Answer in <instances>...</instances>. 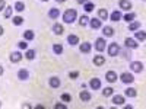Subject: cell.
Listing matches in <instances>:
<instances>
[{
	"mask_svg": "<svg viewBox=\"0 0 146 109\" xmlns=\"http://www.w3.org/2000/svg\"><path fill=\"white\" fill-rule=\"evenodd\" d=\"M78 18V12L76 9H67L63 13V22L64 23H73Z\"/></svg>",
	"mask_w": 146,
	"mask_h": 109,
	"instance_id": "cell-1",
	"label": "cell"
},
{
	"mask_svg": "<svg viewBox=\"0 0 146 109\" xmlns=\"http://www.w3.org/2000/svg\"><path fill=\"white\" fill-rule=\"evenodd\" d=\"M120 54V45L117 42H113V44H110L108 45V55L110 57H115Z\"/></svg>",
	"mask_w": 146,
	"mask_h": 109,
	"instance_id": "cell-2",
	"label": "cell"
},
{
	"mask_svg": "<svg viewBox=\"0 0 146 109\" xmlns=\"http://www.w3.org/2000/svg\"><path fill=\"white\" fill-rule=\"evenodd\" d=\"M120 80L123 81L124 84H131L133 81H135V76L131 74V73H121V76H120Z\"/></svg>",
	"mask_w": 146,
	"mask_h": 109,
	"instance_id": "cell-3",
	"label": "cell"
},
{
	"mask_svg": "<svg viewBox=\"0 0 146 109\" xmlns=\"http://www.w3.org/2000/svg\"><path fill=\"white\" fill-rule=\"evenodd\" d=\"M124 45H126L127 48H131V50H136V48L139 47L137 39H135V38H130V36L124 39Z\"/></svg>",
	"mask_w": 146,
	"mask_h": 109,
	"instance_id": "cell-4",
	"label": "cell"
},
{
	"mask_svg": "<svg viewBox=\"0 0 146 109\" xmlns=\"http://www.w3.org/2000/svg\"><path fill=\"white\" fill-rule=\"evenodd\" d=\"M130 68H131L133 73H142L143 71V64L140 61H133V63H130Z\"/></svg>",
	"mask_w": 146,
	"mask_h": 109,
	"instance_id": "cell-5",
	"label": "cell"
},
{
	"mask_svg": "<svg viewBox=\"0 0 146 109\" xmlns=\"http://www.w3.org/2000/svg\"><path fill=\"white\" fill-rule=\"evenodd\" d=\"M105 80H107L108 83H114V81H117V73L113 71V70L107 71V73H105Z\"/></svg>",
	"mask_w": 146,
	"mask_h": 109,
	"instance_id": "cell-6",
	"label": "cell"
},
{
	"mask_svg": "<svg viewBox=\"0 0 146 109\" xmlns=\"http://www.w3.org/2000/svg\"><path fill=\"white\" fill-rule=\"evenodd\" d=\"M95 48H96V51L102 53V51L105 50V39H104V38H96V41H95Z\"/></svg>",
	"mask_w": 146,
	"mask_h": 109,
	"instance_id": "cell-7",
	"label": "cell"
},
{
	"mask_svg": "<svg viewBox=\"0 0 146 109\" xmlns=\"http://www.w3.org/2000/svg\"><path fill=\"white\" fill-rule=\"evenodd\" d=\"M118 6H120V9L127 10V12H129V10L133 7V5H131L130 0H118Z\"/></svg>",
	"mask_w": 146,
	"mask_h": 109,
	"instance_id": "cell-8",
	"label": "cell"
},
{
	"mask_svg": "<svg viewBox=\"0 0 146 109\" xmlns=\"http://www.w3.org/2000/svg\"><path fill=\"white\" fill-rule=\"evenodd\" d=\"M48 84H50V87L57 89V87H60L62 81H60V79H58L57 76H53V77H50V80H48Z\"/></svg>",
	"mask_w": 146,
	"mask_h": 109,
	"instance_id": "cell-9",
	"label": "cell"
},
{
	"mask_svg": "<svg viewBox=\"0 0 146 109\" xmlns=\"http://www.w3.org/2000/svg\"><path fill=\"white\" fill-rule=\"evenodd\" d=\"M89 86H91V89H94V90H98V89L101 87V80H100L98 77H92L91 81H89Z\"/></svg>",
	"mask_w": 146,
	"mask_h": 109,
	"instance_id": "cell-10",
	"label": "cell"
},
{
	"mask_svg": "<svg viewBox=\"0 0 146 109\" xmlns=\"http://www.w3.org/2000/svg\"><path fill=\"white\" fill-rule=\"evenodd\" d=\"M22 60V53L21 51H13L10 54V61L12 63H19Z\"/></svg>",
	"mask_w": 146,
	"mask_h": 109,
	"instance_id": "cell-11",
	"label": "cell"
},
{
	"mask_svg": "<svg viewBox=\"0 0 146 109\" xmlns=\"http://www.w3.org/2000/svg\"><path fill=\"white\" fill-rule=\"evenodd\" d=\"M124 102H126V98L124 96H121V95H115L114 98H113V105H124Z\"/></svg>",
	"mask_w": 146,
	"mask_h": 109,
	"instance_id": "cell-12",
	"label": "cell"
},
{
	"mask_svg": "<svg viewBox=\"0 0 146 109\" xmlns=\"http://www.w3.org/2000/svg\"><path fill=\"white\" fill-rule=\"evenodd\" d=\"M140 26H142V23H140V22L133 20V22H130V23H129V31L136 32V31H139V28H140Z\"/></svg>",
	"mask_w": 146,
	"mask_h": 109,
	"instance_id": "cell-13",
	"label": "cell"
},
{
	"mask_svg": "<svg viewBox=\"0 0 146 109\" xmlns=\"http://www.w3.org/2000/svg\"><path fill=\"white\" fill-rule=\"evenodd\" d=\"M110 19H111L113 22H118L120 19H123V15H121L120 10H114L111 15H110Z\"/></svg>",
	"mask_w": 146,
	"mask_h": 109,
	"instance_id": "cell-14",
	"label": "cell"
},
{
	"mask_svg": "<svg viewBox=\"0 0 146 109\" xmlns=\"http://www.w3.org/2000/svg\"><path fill=\"white\" fill-rule=\"evenodd\" d=\"M136 16H137V15L135 13V12H127L126 15H123V19L130 23V22H133V20H136Z\"/></svg>",
	"mask_w": 146,
	"mask_h": 109,
	"instance_id": "cell-15",
	"label": "cell"
},
{
	"mask_svg": "<svg viewBox=\"0 0 146 109\" xmlns=\"http://www.w3.org/2000/svg\"><path fill=\"white\" fill-rule=\"evenodd\" d=\"M53 32L56 35H62L64 32V28H63L62 23H54V25H53Z\"/></svg>",
	"mask_w": 146,
	"mask_h": 109,
	"instance_id": "cell-16",
	"label": "cell"
},
{
	"mask_svg": "<svg viewBox=\"0 0 146 109\" xmlns=\"http://www.w3.org/2000/svg\"><path fill=\"white\" fill-rule=\"evenodd\" d=\"M135 39H137V41H140V42L146 41V32H145V31H136V32H135Z\"/></svg>",
	"mask_w": 146,
	"mask_h": 109,
	"instance_id": "cell-17",
	"label": "cell"
},
{
	"mask_svg": "<svg viewBox=\"0 0 146 109\" xmlns=\"http://www.w3.org/2000/svg\"><path fill=\"white\" fill-rule=\"evenodd\" d=\"M79 98H80L82 102H89V100H91V93L86 92V90H82V92L79 93Z\"/></svg>",
	"mask_w": 146,
	"mask_h": 109,
	"instance_id": "cell-18",
	"label": "cell"
},
{
	"mask_svg": "<svg viewBox=\"0 0 146 109\" xmlns=\"http://www.w3.org/2000/svg\"><path fill=\"white\" fill-rule=\"evenodd\" d=\"M89 25H91L92 29H100V28H101V20L96 19V18H92V19L89 20Z\"/></svg>",
	"mask_w": 146,
	"mask_h": 109,
	"instance_id": "cell-19",
	"label": "cell"
},
{
	"mask_svg": "<svg viewBox=\"0 0 146 109\" xmlns=\"http://www.w3.org/2000/svg\"><path fill=\"white\" fill-rule=\"evenodd\" d=\"M58 16H60V10L57 7L50 9V12H48V18H50V19H57Z\"/></svg>",
	"mask_w": 146,
	"mask_h": 109,
	"instance_id": "cell-20",
	"label": "cell"
},
{
	"mask_svg": "<svg viewBox=\"0 0 146 109\" xmlns=\"http://www.w3.org/2000/svg\"><path fill=\"white\" fill-rule=\"evenodd\" d=\"M124 95L127 96V98H136V96H137V90L133 89V87H127L124 90Z\"/></svg>",
	"mask_w": 146,
	"mask_h": 109,
	"instance_id": "cell-21",
	"label": "cell"
},
{
	"mask_svg": "<svg viewBox=\"0 0 146 109\" xmlns=\"http://www.w3.org/2000/svg\"><path fill=\"white\" fill-rule=\"evenodd\" d=\"M91 48H92V45H91L89 42H82V44L79 45V50H80L82 53H85V54L89 53V51H91Z\"/></svg>",
	"mask_w": 146,
	"mask_h": 109,
	"instance_id": "cell-22",
	"label": "cell"
},
{
	"mask_svg": "<svg viewBox=\"0 0 146 109\" xmlns=\"http://www.w3.org/2000/svg\"><path fill=\"white\" fill-rule=\"evenodd\" d=\"M67 44H69V45H78V44H79L78 35H69V36H67Z\"/></svg>",
	"mask_w": 146,
	"mask_h": 109,
	"instance_id": "cell-23",
	"label": "cell"
},
{
	"mask_svg": "<svg viewBox=\"0 0 146 109\" xmlns=\"http://www.w3.org/2000/svg\"><path fill=\"white\" fill-rule=\"evenodd\" d=\"M104 63H105V58H104L102 55H96V57H94V64H95L96 67H101Z\"/></svg>",
	"mask_w": 146,
	"mask_h": 109,
	"instance_id": "cell-24",
	"label": "cell"
},
{
	"mask_svg": "<svg viewBox=\"0 0 146 109\" xmlns=\"http://www.w3.org/2000/svg\"><path fill=\"white\" fill-rule=\"evenodd\" d=\"M28 77H29L28 70H23V68H22V70L18 71V79H19V80H27Z\"/></svg>",
	"mask_w": 146,
	"mask_h": 109,
	"instance_id": "cell-25",
	"label": "cell"
},
{
	"mask_svg": "<svg viewBox=\"0 0 146 109\" xmlns=\"http://www.w3.org/2000/svg\"><path fill=\"white\" fill-rule=\"evenodd\" d=\"M98 16H100V19L107 20V19L110 18V15H108V10H107V9H100V10H98Z\"/></svg>",
	"mask_w": 146,
	"mask_h": 109,
	"instance_id": "cell-26",
	"label": "cell"
},
{
	"mask_svg": "<svg viewBox=\"0 0 146 109\" xmlns=\"http://www.w3.org/2000/svg\"><path fill=\"white\" fill-rule=\"evenodd\" d=\"M102 35H104V36H113V35H114V28H111V26L102 28Z\"/></svg>",
	"mask_w": 146,
	"mask_h": 109,
	"instance_id": "cell-27",
	"label": "cell"
},
{
	"mask_svg": "<svg viewBox=\"0 0 146 109\" xmlns=\"http://www.w3.org/2000/svg\"><path fill=\"white\" fill-rule=\"evenodd\" d=\"M89 23V19H88V16L86 15H82L80 18H79V25L82 26V28H85Z\"/></svg>",
	"mask_w": 146,
	"mask_h": 109,
	"instance_id": "cell-28",
	"label": "cell"
},
{
	"mask_svg": "<svg viewBox=\"0 0 146 109\" xmlns=\"http://www.w3.org/2000/svg\"><path fill=\"white\" fill-rule=\"evenodd\" d=\"M53 51H54V54H62L63 53V45L62 44H54L53 45Z\"/></svg>",
	"mask_w": 146,
	"mask_h": 109,
	"instance_id": "cell-29",
	"label": "cell"
},
{
	"mask_svg": "<svg viewBox=\"0 0 146 109\" xmlns=\"http://www.w3.org/2000/svg\"><path fill=\"white\" fill-rule=\"evenodd\" d=\"M113 93H114V90H113V87H105L104 90H102V96H105V98H110V96H113Z\"/></svg>",
	"mask_w": 146,
	"mask_h": 109,
	"instance_id": "cell-30",
	"label": "cell"
},
{
	"mask_svg": "<svg viewBox=\"0 0 146 109\" xmlns=\"http://www.w3.org/2000/svg\"><path fill=\"white\" fill-rule=\"evenodd\" d=\"M23 38H25L27 41H32L34 39V32L29 29V31H25L23 32Z\"/></svg>",
	"mask_w": 146,
	"mask_h": 109,
	"instance_id": "cell-31",
	"label": "cell"
},
{
	"mask_svg": "<svg viewBox=\"0 0 146 109\" xmlns=\"http://www.w3.org/2000/svg\"><path fill=\"white\" fill-rule=\"evenodd\" d=\"M83 7H85V12H92V10H94V7H95V5L88 0V2L83 5Z\"/></svg>",
	"mask_w": 146,
	"mask_h": 109,
	"instance_id": "cell-32",
	"label": "cell"
},
{
	"mask_svg": "<svg viewBox=\"0 0 146 109\" xmlns=\"http://www.w3.org/2000/svg\"><path fill=\"white\" fill-rule=\"evenodd\" d=\"M60 99H62L64 103H67V102H72V95H70V93H63L62 96H60Z\"/></svg>",
	"mask_w": 146,
	"mask_h": 109,
	"instance_id": "cell-33",
	"label": "cell"
},
{
	"mask_svg": "<svg viewBox=\"0 0 146 109\" xmlns=\"http://www.w3.org/2000/svg\"><path fill=\"white\" fill-rule=\"evenodd\" d=\"M12 13H13V9H12V6H6V9H5V18L9 19V18L12 16Z\"/></svg>",
	"mask_w": 146,
	"mask_h": 109,
	"instance_id": "cell-34",
	"label": "cell"
},
{
	"mask_svg": "<svg viewBox=\"0 0 146 109\" xmlns=\"http://www.w3.org/2000/svg\"><path fill=\"white\" fill-rule=\"evenodd\" d=\"M23 9H25V5H23V2H16V3H15V10H16V12H22Z\"/></svg>",
	"mask_w": 146,
	"mask_h": 109,
	"instance_id": "cell-35",
	"label": "cell"
},
{
	"mask_svg": "<svg viewBox=\"0 0 146 109\" xmlns=\"http://www.w3.org/2000/svg\"><path fill=\"white\" fill-rule=\"evenodd\" d=\"M25 57H27L28 60H34V58H35V50H28L27 54H25Z\"/></svg>",
	"mask_w": 146,
	"mask_h": 109,
	"instance_id": "cell-36",
	"label": "cell"
},
{
	"mask_svg": "<svg viewBox=\"0 0 146 109\" xmlns=\"http://www.w3.org/2000/svg\"><path fill=\"white\" fill-rule=\"evenodd\" d=\"M22 22H23V18H22V16H15V18H13V23H15L16 26H19Z\"/></svg>",
	"mask_w": 146,
	"mask_h": 109,
	"instance_id": "cell-37",
	"label": "cell"
},
{
	"mask_svg": "<svg viewBox=\"0 0 146 109\" xmlns=\"http://www.w3.org/2000/svg\"><path fill=\"white\" fill-rule=\"evenodd\" d=\"M69 77L70 79H78L79 77V71H70L69 73Z\"/></svg>",
	"mask_w": 146,
	"mask_h": 109,
	"instance_id": "cell-38",
	"label": "cell"
},
{
	"mask_svg": "<svg viewBox=\"0 0 146 109\" xmlns=\"http://www.w3.org/2000/svg\"><path fill=\"white\" fill-rule=\"evenodd\" d=\"M18 47L21 48V50H27V48H28V44H27L25 41H21V42L18 44Z\"/></svg>",
	"mask_w": 146,
	"mask_h": 109,
	"instance_id": "cell-39",
	"label": "cell"
},
{
	"mask_svg": "<svg viewBox=\"0 0 146 109\" xmlns=\"http://www.w3.org/2000/svg\"><path fill=\"white\" fill-rule=\"evenodd\" d=\"M54 108H56V109H66V105H64V103H56Z\"/></svg>",
	"mask_w": 146,
	"mask_h": 109,
	"instance_id": "cell-40",
	"label": "cell"
},
{
	"mask_svg": "<svg viewBox=\"0 0 146 109\" xmlns=\"http://www.w3.org/2000/svg\"><path fill=\"white\" fill-rule=\"evenodd\" d=\"M5 9H6V2L5 0H0V12L5 10Z\"/></svg>",
	"mask_w": 146,
	"mask_h": 109,
	"instance_id": "cell-41",
	"label": "cell"
},
{
	"mask_svg": "<svg viewBox=\"0 0 146 109\" xmlns=\"http://www.w3.org/2000/svg\"><path fill=\"white\" fill-rule=\"evenodd\" d=\"M86 2H88V0H78V3H79V5H85Z\"/></svg>",
	"mask_w": 146,
	"mask_h": 109,
	"instance_id": "cell-42",
	"label": "cell"
},
{
	"mask_svg": "<svg viewBox=\"0 0 146 109\" xmlns=\"http://www.w3.org/2000/svg\"><path fill=\"white\" fill-rule=\"evenodd\" d=\"M3 32H5V29H3V26H2V25H0V36L3 35Z\"/></svg>",
	"mask_w": 146,
	"mask_h": 109,
	"instance_id": "cell-43",
	"label": "cell"
},
{
	"mask_svg": "<svg viewBox=\"0 0 146 109\" xmlns=\"http://www.w3.org/2000/svg\"><path fill=\"white\" fill-rule=\"evenodd\" d=\"M23 108H32V105H29V103H23Z\"/></svg>",
	"mask_w": 146,
	"mask_h": 109,
	"instance_id": "cell-44",
	"label": "cell"
},
{
	"mask_svg": "<svg viewBox=\"0 0 146 109\" xmlns=\"http://www.w3.org/2000/svg\"><path fill=\"white\" fill-rule=\"evenodd\" d=\"M124 108H126V109H131L133 106H131V105H124Z\"/></svg>",
	"mask_w": 146,
	"mask_h": 109,
	"instance_id": "cell-45",
	"label": "cell"
},
{
	"mask_svg": "<svg viewBox=\"0 0 146 109\" xmlns=\"http://www.w3.org/2000/svg\"><path fill=\"white\" fill-rule=\"evenodd\" d=\"M3 71H5V70H3V67H2V66H0V76H2V74H3Z\"/></svg>",
	"mask_w": 146,
	"mask_h": 109,
	"instance_id": "cell-46",
	"label": "cell"
},
{
	"mask_svg": "<svg viewBox=\"0 0 146 109\" xmlns=\"http://www.w3.org/2000/svg\"><path fill=\"white\" fill-rule=\"evenodd\" d=\"M57 3H63V2H66V0H56Z\"/></svg>",
	"mask_w": 146,
	"mask_h": 109,
	"instance_id": "cell-47",
	"label": "cell"
},
{
	"mask_svg": "<svg viewBox=\"0 0 146 109\" xmlns=\"http://www.w3.org/2000/svg\"><path fill=\"white\" fill-rule=\"evenodd\" d=\"M41 2H48V0H41Z\"/></svg>",
	"mask_w": 146,
	"mask_h": 109,
	"instance_id": "cell-48",
	"label": "cell"
},
{
	"mask_svg": "<svg viewBox=\"0 0 146 109\" xmlns=\"http://www.w3.org/2000/svg\"><path fill=\"white\" fill-rule=\"evenodd\" d=\"M0 106H2V102H0Z\"/></svg>",
	"mask_w": 146,
	"mask_h": 109,
	"instance_id": "cell-49",
	"label": "cell"
},
{
	"mask_svg": "<svg viewBox=\"0 0 146 109\" xmlns=\"http://www.w3.org/2000/svg\"><path fill=\"white\" fill-rule=\"evenodd\" d=\"M143 2H146V0H143Z\"/></svg>",
	"mask_w": 146,
	"mask_h": 109,
	"instance_id": "cell-50",
	"label": "cell"
}]
</instances>
